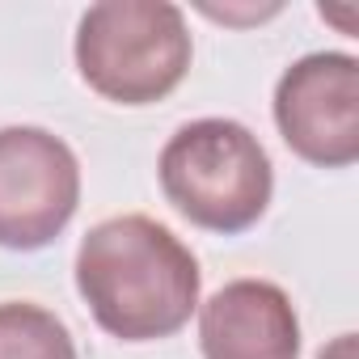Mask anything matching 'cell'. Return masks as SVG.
Instances as JSON below:
<instances>
[{
    "instance_id": "cell-4",
    "label": "cell",
    "mask_w": 359,
    "mask_h": 359,
    "mask_svg": "<svg viewBox=\"0 0 359 359\" xmlns=\"http://www.w3.org/2000/svg\"><path fill=\"white\" fill-rule=\"evenodd\" d=\"M81 203L76 152L43 127H0V245H51Z\"/></svg>"
},
{
    "instance_id": "cell-7",
    "label": "cell",
    "mask_w": 359,
    "mask_h": 359,
    "mask_svg": "<svg viewBox=\"0 0 359 359\" xmlns=\"http://www.w3.org/2000/svg\"><path fill=\"white\" fill-rule=\"evenodd\" d=\"M0 359H76L68 325L30 300L0 304Z\"/></svg>"
},
{
    "instance_id": "cell-2",
    "label": "cell",
    "mask_w": 359,
    "mask_h": 359,
    "mask_svg": "<svg viewBox=\"0 0 359 359\" xmlns=\"http://www.w3.org/2000/svg\"><path fill=\"white\" fill-rule=\"evenodd\" d=\"M161 191L191 224L245 233L262 220L275 173L258 135L237 118H195L161 148Z\"/></svg>"
},
{
    "instance_id": "cell-1",
    "label": "cell",
    "mask_w": 359,
    "mask_h": 359,
    "mask_svg": "<svg viewBox=\"0 0 359 359\" xmlns=\"http://www.w3.org/2000/svg\"><path fill=\"white\" fill-rule=\"evenodd\" d=\"M76 287L93 321L123 342L177 334L199 309V262L152 216H114L85 233Z\"/></svg>"
},
{
    "instance_id": "cell-3",
    "label": "cell",
    "mask_w": 359,
    "mask_h": 359,
    "mask_svg": "<svg viewBox=\"0 0 359 359\" xmlns=\"http://www.w3.org/2000/svg\"><path fill=\"white\" fill-rule=\"evenodd\" d=\"M191 30L169 0H102L76 26V68L93 93L118 106H148L182 85Z\"/></svg>"
},
{
    "instance_id": "cell-6",
    "label": "cell",
    "mask_w": 359,
    "mask_h": 359,
    "mask_svg": "<svg viewBox=\"0 0 359 359\" xmlns=\"http://www.w3.org/2000/svg\"><path fill=\"white\" fill-rule=\"evenodd\" d=\"M199 346L203 359H300V321L283 287L233 279L203 304Z\"/></svg>"
},
{
    "instance_id": "cell-5",
    "label": "cell",
    "mask_w": 359,
    "mask_h": 359,
    "mask_svg": "<svg viewBox=\"0 0 359 359\" xmlns=\"http://www.w3.org/2000/svg\"><path fill=\"white\" fill-rule=\"evenodd\" d=\"M275 123L287 148L321 169L359 161V60L313 51L275 85Z\"/></svg>"
},
{
    "instance_id": "cell-8",
    "label": "cell",
    "mask_w": 359,
    "mask_h": 359,
    "mask_svg": "<svg viewBox=\"0 0 359 359\" xmlns=\"http://www.w3.org/2000/svg\"><path fill=\"white\" fill-rule=\"evenodd\" d=\"M317 359H359V338L355 334H338L330 346H321Z\"/></svg>"
}]
</instances>
